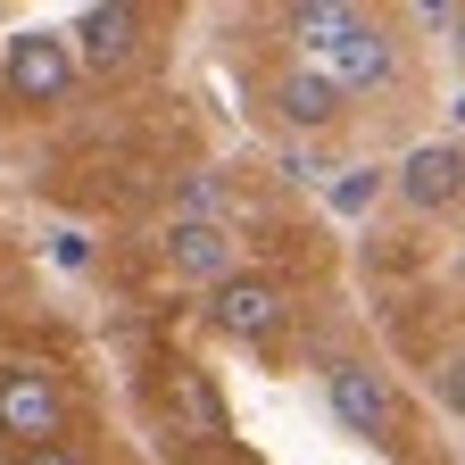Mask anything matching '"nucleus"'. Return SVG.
<instances>
[{"label":"nucleus","instance_id":"f257e3e1","mask_svg":"<svg viewBox=\"0 0 465 465\" xmlns=\"http://www.w3.org/2000/svg\"><path fill=\"white\" fill-rule=\"evenodd\" d=\"M382 200L399 208V232L366 242L374 300L416 358L432 407L465 424V134L416 142L391 166Z\"/></svg>","mask_w":465,"mask_h":465},{"label":"nucleus","instance_id":"f03ea898","mask_svg":"<svg viewBox=\"0 0 465 465\" xmlns=\"http://www.w3.org/2000/svg\"><path fill=\"white\" fill-rule=\"evenodd\" d=\"M291 316H300V300H291V282H274V274H242V266H232V274L208 291V324H216L232 349H266V341H282Z\"/></svg>","mask_w":465,"mask_h":465},{"label":"nucleus","instance_id":"7ed1b4c3","mask_svg":"<svg viewBox=\"0 0 465 465\" xmlns=\"http://www.w3.org/2000/svg\"><path fill=\"white\" fill-rule=\"evenodd\" d=\"M158 258L183 274V282H224L232 266H242V232H232L224 216H200V208H174L166 216V232H158Z\"/></svg>","mask_w":465,"mask_h":465},{"label":"nucleus","instance_id":"20e7f679","mask_svg":"<svg viewBox=\"0 0 465 465\" xmlns=\"http://www.w3.org/2000/svg\"><path fill=\"white\" fill-rule=\"evenodd\" d=\"M349 108H358V100H349V92H341V84H332V75L316 67L308 50L291 58L282 75H274V116H282L291 134H308V142H316V134H332V125H341Z\"/></svg>","mask_w":465,"mask_h":465},{"label":"nucleus","instance_id":"39448f33","mask_svg":"<svg viewBox=\"0 0 465 465\" xmlns=\"http://www.w3.org/2000/svg\"><path fill=\"white\" fill-rule=\"evenodd\" d=\"M75 67H100V75H125L142 58V9H125V0H92V9L75 17Z\"/></svg>","mask_w":465,"mask_h":465},{"label":"nucleus","instance_id":"423d86ee","mask_svg":"<svg viewBox=\"0 0 465 465\" xmlns=\"http://www.w3.org/2000/svg\"><path fill=\"white\" fill-rule=\"evenodd\" d=\"M0 67H9V92H17L25 108H42V100H58V92L75 84V42H58V34H17Z\"/></svg>","mask_w":465,"mask_h":465},{"label":"nucleus","instance_id":"0eeeda50","mask_svg":"<svg viewBox=\"0 0 465 465\" xmlns=\"http://www.w3.org/2000/svg\"><path fill=\"white\" fill-rule=\"evenodd\" d=\"M0 432H17V440H50L58 432V382L50 374H34V366H17V374H0Z\"/></svg>","mask_w":465,"mask_h":465},{"label":"nucleus","instance_id":"6e6552de","mask_svg":"<svg viewBox=\"0 0 465 465\" xmlns=\"http://www.w3.org/2000/svg\"><path fill=\"white\" fill-rule=\"evenodd\" d=\"M50 258L75 274V266H92V242H84V232H50Z\"/></svg>","mask_w":465,"mask_h":465},{"label":"nucleus","instance_id":"1a4fd4ad","mask_svg":"<svg viewBox=\"0 0 465 465\" xmlns=\"http://www.w3.org/2000/svg\"><path fill=\"white\" fill-rule=\"evenodd\" d=\"M432 17V34H457V50H465V9H424Z\"/></svg>","mask_w":465,"mask_h":465},{"label":"nucleus","instance_id":"9d476101","mask_svg":"<svg viewBox=\"0 0 465 465\" xmlns=\"http://www.w3.org/2000/svg\"><path fill=\"white\" fill-rule=\"evenodd\" d=\"M17 465H75V457H67V449H25Z\"/></svg>","mask_w":465,"mask_h":465}]
</instances>
